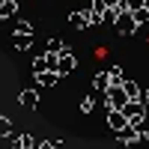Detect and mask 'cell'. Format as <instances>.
<instances>
[{
  "label": "cell",
  "instance_id": "ba28073f",
  "mask_svg": "<svg viewBox=\"0 0 149 149\" xmlns=\"http://www.w3.org/2000/svg\"><path fill=\"white\" fill-rule=\"evenodd\" d=\"M15 15H18V3L15 0H3L0 3V21H15Z\"/></svg>",
  "mask_w": 149,
  "mask_h": 149
},
{
  "label": "cell",
  "instance_id": "e0dca14e",
  "mask_svg": "<svg viewBox=\"0 0 149 149\" xmlns=\"http://www.w3.org/2000/svg\"><path fill=\"white\" fill-rule=\"evenodd\" d=\"M33 72H36V74H45V72H51V66H48V60H45V54L33 60Z\"/></svg>",
  "mask_w": 149,
  "mask_h": 149
},
{
  "label": "cell",
  "instance_id": "603a6c76",
  "mask_svg": "<svg viewBox=\"0 0 149 149\" xmlns=\"http://www.w3.org/2000/svg\"><path fill=\"white\" fill-rule=\"evenodd\" d=\"M93 107H95V98H93V95H84V102H81V110H84V113H90Z\"/></svg>",
  "mask_w": 149,
  "mask_h": 149
},
{
  "label": "cell",
  "instance_id": "2e32d148",
  "mask_svg": "<svg viewBox=\"0 0 149 149\" xmlns=\"http://www.w3.org/2000/svg\"><path fill=\"white\" fill-rule=\"evenodd\" d=\"M125 149H149V137H143V134H137L134 140L125 143Z\"/></svg>",
  "mask_w": 149,
  "mask_h": 149
},
{
  "label": "cell",
  "instance_id": "277c9868",
  "mask_svg": "<svg viewBox=\"0 0 149 149\" xmlns=\"http://www.w3.org/2000/svg\"><path fill=\"white\" fill-rule=\"evenodd\" d=\"M116 30H119L122 36H131L134 30H137V24H134L131 12H119V15H116Z\"/></svg>",
  "mask_w": 149,
  "mask_h": 149
},
{
  "label": "cell",
  "instance_id": "cb8c5ba5",
  "mask_svg": "<svg viewBox=\"0 0 149 149\" xmlns=\"http://www.w3.org/2000/svg\"><path fill=\"white\" fill-rule=\"evenodd\" d=\"M102 21H104L102 15H95V12H90V27H93V24H102Z\"/></svg>",
  "mask_w": 149,
  "mask_h": 149
},
{
  "label": "cell",
  "instance_id": "d6986e66",
  "mask_svg": "<svg viewBox=\"0 0 149 149\" xmlns=\"http://www.w3.org/2000/svg\"><path fill=\"white\" fill-rule=\"evenodd\" d=\"M131 18H134V24H149V6H143V9H137V12H131Z\"/></svg>",
  "mask_w": 149,
  "mask_h": 149
},
{
  "label": "cell",
  "instance_id": "5b68a950",
  "mask_svg": "<svg viewBox=\"0 0 149 149\" xmlns=\"http://www.w3.org/2000/svg\"><path fill=\"white\" fill-rule=\"evenodd\" d=\"M107 125H110V128H113V131L119 134L122 128L128 125V119H125V113H122V110H107Z\"/></svg>",
  "mask_w": 149,
  "mask_h": 149
},
{
  "label": "cell",
  "instance_id": "5bb4252c",
  "mask_svg": "<svg viewBox=\"0 0 149 149\" xmlns=\"http://www.w3.org/2000/svg\"><path fill=\"white\" fill-rule=\"evenodd\" d=\"M30 45H33V36H12V48L15 51H27Z\"/></svg>",
  "mask_w": 149,
  "mask_h": 149
},
{
  "label": "cell",
  "instance_id": "3957f363",
  "mask_svg": "<svg viewBox=\"0 0 149 149\" xmlns=\"http://www.w3.org/2000/svg\"><path fill=\"white\" fill-rule=\"evenodd\" d=\"M74 66H78V60H74V54H72L69 48H66V51L60 54V63H57V74H60V78H63V74H72V72H74Z\"/></svg>",
  "mask_w": 149,
  "mask_h": 149
},
{
  "label": "cell",
  "instance_id": "44dd1931",
  "mask_svg": "<svg viewBox=\"0 0 149 149\" xmlns=\"http://www.w3.org/2000/svg\"><path fill=\"white\" fill-rule=\"evenodd\" d=\"M131 125H134V131H137V134H143V137H149V113L140 119V122H131Z\"/></svg>",
  "mask_w": 149,
  "mask_h": 149
},
{
  "label": "cell",
  "instance_id": "ac0fdd59",
  "mask_svg": "<svg viewBox=\"0 0 149 149\" xmlns=\"http://www.w3.org/2000/svg\"><path fill=\"white\" fill-rule=\"evenodd\" d=\"M15 36H33V24L30 21H15Z\"/></svg>",
  "mask_w": 149,
  "mask_h": 149
},
{
  "label": "cell",
  "instance_id": "7c38bea8",
  "mask_svg": "<svg viewBox=\"0 0 149 149\" xmlns=\"http://www.w3.org/2000/svg\"><path fill=\"white\" fill-rule=\"evenodd\" d=\"M93 86H95L98 93H107V90H110V78H107V72H98L95 78H93Z\"/></svg>",
  "mask_w": 149,
  "mask_h": 149
},
{
  "label": "cell",
  "instance_id": "d4e9b609",
  "mask_svg": "<svg viewBox=\"0 0 149 149\" xmlns=\"http://www.w3.org/2000/svg\"><path fill=\"white\" fill-rule=\"evenodd\" d=\"M36 149H54V140H42V143L36 146Z\"/></svg>",
  "mask_w": 149,
  "mask_h": 149
},
{
  "label": "cell",
  "instance_id": "6da1fadb",
  "mask_svg": "<svg viewBox=\"0 0 149 149\" xmlns=\"http://www.w3.org/2000/svg\"><path fill=\"white\" fill-rule=\"evenodd\" d=\"M104 104H107V110H122L128 104V93L122 90V86H110L104 93Z\"/></svg>",
  "mask_w": 149,
  "mask_h": 149
},
{
  "label": "cell",
  "instance_id": "9c48e42d",
  "mask_svg": "<svg viewBox=\"0 0 149 149\" xmlns=\"http://www.w3.org/2000/svg\"><path fill=\"white\" fill-rule=\"evenodd\" d=\"M69 24H72V27H90V12H86V9L72 12V15H69Z\"/></svg>",
  "mask_w": 149,
  "mask_h": 149
},
{
  "label": "cell",
  "instance_id": "52a82bcc",
  "mask_svg": "<svg viewBox=\"0 0 149 149\" xmlns=\"http://www.w3.org/2000/svg\"><path fill=\"white\" fill-rule=\"evenodd\" d=\"M12 149H36L33 134H12Z\"/></svg>",
  "mask_w": 149,
  "mask_h": 149
},
{
  "label": "cell",
  "instance_id": "8992f818",
  "mask_svg": "<svg viewBox=\"0 0 149 149\" xmlns=\"http://www.w3.org/2000/svg\"><path fill=\"white\" fill-rule=\"evenodd\" d=\"M18 104H21V107H27V110H33L36 104H39V93H36L33 86H30V90H21V95H18Z\"/></svg>",
  "mask_w": 149,
  "mask_h": 149
},
{
  "label": "cell",
  "instance_id": "4fadbf2b",
  "mask_svg": "<svg viewBox=\"0 0 149 149\" xmlns=\"http://www.w3.org/2000/svg\"><path fill=\"white\" fill-rule=\"evenodd\" d=\"M122 90L128 93V102H140V86L134 84V81H128V78H125V84H122Z\"/></svg>",
  "mask_w": 149,
  "mask_h": 149
},
{
  "label": "cell",
  "instance_id": "7402d4cb",
  "mask_svg": "<svg viewBox=\"0 0 149 149\" xmlns=\"http://www.w3.org/2000/svg\"><path fill=\"white\" fill-rule=\"evenodd\" d=\"M0 137H12V119L0 116Z\"/></svg>",
  "mask_w": 149,
  "mask_h": 149
},
{
  "label": "cell",
  "instance_id": "ffe728a7",
  "mask_svg": "<svg viewBox=\"0 0 149 149\" xmlns=\"http://www.w3.org/2000/svg\"><path fill=\"white\" fill-rule=\"evenodd\" d=\"M116 137H119L122 143H128V140H134V137H137V131H134V125H131V122H128V125H125V128H122V131L116 134Z\"/></svg>",
  "mask_w": 149,
  "mask_h": 149
},
{
  "label": "cell",
  "instance_id": "9a60e30c",
  "mask_svg": "<svg viewBox=\"0 0 149 149\" xmlns=\"http://www.w3.org/2000/svg\"><path fill=\"white\" fill-rule=\"evenodd\" d=\"M48 54H63L66 51V42L63 39H48V48H45Z\"/></svg>",
  "mask_w": 149,
  "mask_h": 149
},
{
  "label": "cell",
  "instance_id": "7a4b0ae2",
  "mask_svg": "<svg viewBox=\"0 0 149 149\" xmlns=\"http://www.w3.org/2000/svg\"><path fill=\"white\" fill-rule=\"evenodd\" d=\"M122 113H125V119H128V122H140V119L149 113V107H146L143 102H128L125 107H122Z\"/></svg>",
  "mask_w": 149,
  "mask_h": 149
},
{
  "label": "cell",
  "instance_id": "8fae6325",
  "mask_svg": "<svg viewBox=\"0 0 149 149\" xmlns=\"http://www.w3.org/2000/svg\"><path fill=\"white\" fill-rule=\"evenodd\" d=\"M36 84H39V86H54V84H60V74H57V72H45V74H36Z\"/></svg>",
  "mask_w": 149,
  "mask_h": 149
},
{
  "label": "cell",
  "instance_id": "30bf717a",
  "mask_svg": "<svg viewBox=\"0 0 149 149\" xmlns=\"http://www.w3.org/2000/svg\"><path fill=\"white\" fill-rule=\"evenodd\" d=\"M107 78H110V86H122V84H125V72H122L119 66H110Z\"/></svg>",
  "mask_w": 149,
  "mask_h": 149
}]
</instances>
